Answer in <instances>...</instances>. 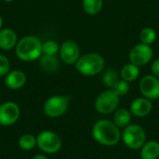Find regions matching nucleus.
<instances>
[{
	"label": "nucleus",
	"mask_w": 159,
	"mask_h": 159,
	"mask_svg": "<svg viewBox=\"0 0 159 159\" xmlns=\"http://www.w3.org/2000/svg\"><path fill=\"white\" fill-rule=\"evenodd\" d=\"M92 135L94 140L104 146H114L117 144L121 138V133L118 127L110 120L98 121L93 129Z\"/></svg>",
	"instance_id": "nucleus-1"
},
{
	"label": "nucleus",
	"mask_w": 159,
	"mask_h": 159,
	"mask_svg": "<svg viewBox=\"0 0 159 159\" xmlns=\"http://www.w3.org/2000/svg\"><path fill=\"white\" fill-rule=\"evenodd\" d=\"M42 54V43L34 35L22 37L16 45V55L23 61H34Z\"/></svg>",
	"instance_id": "nucleus-2"
},
{
	"label": "nucleus",
	"mask_w": 159,
	"mask_h": 159,
	"mask_svg": "<svg viewBox=\"0 0 159 159\" xmlns=\"http://www.w3.org/2000/svg\"><path fill=\"white\" fill-rule=\"evenodd\" d=\"M104 67L103 58L97 53H89L80 57L75 62L76 70L87 76L96 75L102 71Z\"/></svg>",
	"instance_id": "nucleus-3"
},
{
	"label": "nucleus",
	"mask_w": 159,
	"mask_h": 159,
	"mask_svg": "<svg viewBox=\"0 0 159 159\" xmlns=\"http://www.w3.org/2000/svg\"><path fill=\"white\" fill-rule=\"evenodd\" d=\"M122 138L125 144L129 148L132 150H137L142 148V146L145 143L146 134L144 129L141 126L130 124L125 128Z\"/></svg>",
	"instance_id": "nucleus-4"
},
{
	"label": "nucleus",
	"mask_w": 159,
	"mask_h": 159,
	"mask_svg": "<svg viewBox=\"0 0 159 159\" xmlns=\"http://www.w3.org/2000/svg\"><path fill=\"white\" fill-rule=\"evenodd\" d=\"M69 106V98L67 96H53L48 99L44 104V113L51 118L59 117L65 114Z\"/></svg>",
	"instance_id": "nucleus-5"
},
{
	"label": "nucleus",
	"mask_w": 159,
	"mask_h": 159,
	"mask_svg": "<svg viewBox=\"0 0 159 159\" xmlns=\"http://www.w3.org/2000/svg\"><path fill=\"white\" fill-rule=\"evenodd\" d=\"M36 145L45 153L55 154L61 149V141L56 133L45 130L38 134L36 138Z\"/></svg>",
	"instance_id": "nucleus-6"
},
{
	"label": "nucleus",
	"mask_w": 159,
	"mask_h": 159,
	"mask_svg": "<svg viewBox=\"0 0 159 159\" xmlns=\"http://www.w3.org/2000/svg\"><path fill=\"white\" fill-rule=\"evenodd\" d=\"M119 104V96L114 90H106L101 93L95 101V108L101 114L114 112Z\"/></svg>",
	"instance_id": "nucleus-7"
},
{
	"label": "nucleus",
	"mask_w": 159,
	"mask_h": 159,
	"mask_svg": "<svg viewBox=\"0 0 159 159\" xmlns=\"http://www.w3.org/2000/svg\"><path fill=\"white\" fill-rule=\"evenodd\" d=\"M153 58V49L150 45H146L143 43L136 45L129 53L130 62L137 65L143 66L148 63Z\"/></svg>",
	"instance_id": "nucleus-8"
},
{
	"label": "nucleus",
	"mask_w": 159,
	"mask_h": 159,
	"mask_svg": "<svg viewBox=\"0 0 159 159\" xmlns=\"http://www.w3.org/2000/svg\"><path fill=\"white\" fill-rule=\"evenodd\" d=\"M140 90L144 98L157 100L159 98V80L155 75H145L140 82Z\"/></svg>",
	"instance_id": "nucleus-9"
},
{
	"label": "nucleus",
	"mask_w": 159,
	"mask_h": 159,
	"mask_svg": "<svg viewBox=\"0 0 159 159\" xmlns=\"http://www.w3.org/2000/svg\"><path fill=\"white\" fill-rule=\"evenodd\" d=\"M20 116L19 106L12 102H4L0 105V125L11 126Z\"/></svg>",
	"instance_id": "nucleus-10"
},
{
	"label": "nucleus",
	"mask_w": 159,
	"mask_h": 159,
	"mask_svg": "<svg viewBox=\"0 0 159 159\" xmlns=\"http://www.w3.org/2000/svg\"><path fill=\"white\" fill-rule=\"evenodd\" d=\"M80 49L78 45L72 40L63 42L60 48V55L62 61L67 64H74L79 59Z\"/></svg>",
	"instance_id": "nucleus-11"
},
{
	"label": "nucleus",
	"mask_w": 159,
	"mask_h": 159,
	"mask_svg": "<svg viewBox=\"0 0 159 159\" xmlns=\"http://www.w3.org/2000/svg\"><path fill=\"white\" fill-rule=\"evenodd\" d=\"M153 104L146 98H139L132 102L130 105V113L137 117H144L152 111Z\"/></svg>",
	"instance_id": "nucleus-12"
},
{
	"label": "nucleus",
	"mask_w": 159,
	"mask_h": 159,
	"mask_svg": "<svg viewBox=\"0 0 159 159\" xmlns=\"http://www.w3.org/2000/svg\"><path fill=\"white\" fill-rule=\"evenodd\" d=\"M26 83L25 74L21 71L15 70L8 73L5 79L6 86L10 89H19L22 88Z\"/></svg>",
	"instance_id": "nucleus-13"
},
{
	"label": "nucleus",
	"mask_w": 159,
	"mask_h": 159,
	"mask_svg": "<svg viewBox=\"0 0 159 159\" xmlns=\"http://www.w3.org/2000/svg\"><path fill=\"white\" fill-rule=\"evenodd\" d=\"M17 45V34L9 28L0 30V48L4 50H9Z\"/></svg>",
	"instance_id": "nucleus-14"
},
{
	"label": "nucleus",
	"mask_w": 159,
	"mask_h": 159,
	"mask_svg": "<svg viewBox=\"0 0 159 159\" xmlns=\"http://www.w3.org/2000/svg\"><path fill=\"white\" fill-rule=\"evenodd\" d=\"M159 157V143L151 141L142 146L141 158L157 159Z\"/></svg>",
	"instance_id": "nucleus-15"
},
{
	"label": "nucleus",
	"mask_w": 159,
	"mask_h": 159,
	"mask_svg": "<svg viewBox=\"0 0 159 159\" xmlns=\"http://www.w3.org/2000/svg\"><path fill=\"white\" fill-rule=\"evenodd\" d=\"M130 121H131V113L129 110L125 108H120L116 111L114 116V123L118 128H126L127 126L129 125Z\"/></svg>",
	"instance_id": "nucleus-16"
},
{
	"label": "nucleus",
	"mask_w": 159,
	"mask_h": 159,
	"mask_svg": "<svg viewBox=\"0 0 159 159\" xmlns=\"http://www.w3.org/2000/svg\"><path fill=\"white\" fill-rule=\"evenodd\" d=\"M140 75V69L139 66L133 64V63H128L126 64L122 70H121V77L123 80L127 82H132L137 79V77Z\"/></svg>",
	"instance_id": "nucleus-17"
},
{
	"label": "nucleus",
	"mask_w": 159,
	"mask_h": 159,
	"mask_svg": "<svg viewBox=\"0 0 159 159\" xmlns=\"http://www.w3.org/2000/svg\"><path fill=\"white\" fill-rule=\"evenodd\" d=\"M59 65V61L55 56H48L44 55L40 58L39 66L40 68L46 73H52L54 72Z\"/></svg>",
	"instance_id": "nucleus-18"
},
{
	"label": "nucleus",
	"mask_w": 159,
	"mask_h": 159,
	"mask_svg": "<svg viewBox=\"0 0 159 159\" xmlns=\"http://www.w3.org/2000/svg\"><path fill=\"white\" fill-rule=\"evenodd\" d=\"M102 0H83L82 6L84 10L89 15L98 14L102 8Z\"/></svg>",
	"instance_id": "nucleus-19"
},
{
	"label": "nucleus",
	"mask_w": 159,
	"mask_h": 159,
	"mask_svg": "<svg viewBox=\"0 0 159 159\" xmlns=\"http://www.w3.org/2000/svg\"><path fill=\"white\" fill-rule=\"evenodd\" d=\"M36 145V138L31 134L22 135L19 140V146L22 150H32Z\"/></svg>",
	"instance_id": "nucleus-20"
},
{
	"label": "nucleus",
	"mask_w": 159,
	"mask_h": 159,
	"mask_svg": "<svg viewBox=\"0 0 159 159\" xmlns=\"http://www.w3.org/2000/svg\"><path fill=\"white\" fill-rule=\"evenodd\" d=\"M140 38L143 44L151 45L152 43L155 42L156 38H157V33L153 28L146 27L142 30V32L140 34Z\"/></svg>",
	"instance_id": "nucleus-21"
},
{
	"label": "nucleus",
	"mask_w": 159,
	"mask_h": 159,
	"mask_svg": "<svg viewBox=\"0 0 159 159\" xmlns=\"http://www.w3.org/2000/svg\"><path fill=\"white\" fill-rule=\"evenodd\" d=\"M118 75L116 71H115L114 69H109L107 70L103 76H102V81L103 84L108 87V88H114V86L116 84V82L118 81Z\"/></svg>",
	"instance_id": "nucleus-22"
},
{
	"label": "nucleus",
	"mask_w": 159,
	"mask_h": 159,
	"mask_svg": "<svg viewBox=\"0 0 159 159\" xmlns=\"http://www.w3.org/2000/svg\"><path fill=\"white\" fill-rule=\"evenodd\" d=\"M59 50L60 47L58 43L53 40H48L42 44V53H44V55L55 56L59 52Z\"/></svg>",
	"instance_id": "nucleus-23"
},
{
	"label": "nucleus",
	"mask_w": 159,
	"mask_h": 159,
	"mask_svg": "<svg viewBox=\"0 0 159 159\" xmlns=\"http://www.w3.org/2000/svg\"><path fill=\"white\" fill-rule=\"evenodd\" d=\"M114 92L118 96L126 95L129 90V84L125 80H118L113 88Z\"/></svg>",
	"instance_id": "nucleus-24"
},
{
	"label": "nucleus",
	"mask_w": 159,
	"mask_h": 159,
	"mask_svg": "<svg viewBox=\"0 0 159 159\" xmlns=\"http://www.w3.org/2000/svg\"><path fill=\"white\" fill-rule=\"evenodd\" d=\"M9 68H10V63L8 59L5 55L0 54V76H4L7 75Z\"/></svg>",
	"instance_id": "nucleus-25"
},
{
	"label": "nucleus",
	"mask_w": 159,
	"mask_h": 159,
	"mask_svg": "<svg viewBox=\"0 0 159 159\" xmlns=\"http://www.w3.org/2000/svg\"><path fill=\"white\" fill-rule=\"evenodd\" d=\"M151 70H152L153 74L155 75V76H157V77L159 78V59L156 60L153 62V64L151 66Z\"/></svg>",
	"instance_id": "nucleus-26"
},
{
	"label": "nucleus",
	"mask_w": 159,
	"mask_h": 159,
	"mask_svg": "<svg viewBox=\"0 0 159 159\" xmlns=\"http://www.w3.org/2000/svg\"><path fill=\"white\" fill-rule=\"evenodd\" d=\"M32 159H48V157H45L44 155H36V156H34Z\"/></svg>",
	"instance_id": "nucleus-27"
},
{
	"label": "nucleus",
	"mask_w": 159,
	"mask_h": 159,
	"mask_svg": "<svg viewBox=\"0 0 159 159\" xmlns=\"http://www.w3.org/2000/svg\"><path fill=\"white\" fill-rule=\"evenodd\" d=\"M2 24H3V20H2V17L0 16V30H1V27H2Z\"/></svg>",
	"instance_id": "nucleus-28"
},
{
	"label": "nucleus",
	"mask_w": 159,
	"mask_h": 159,
	"mask_svg": "<svg viewBox=\"0 0 159 159\" xmlns=\"http://www.w3.org/2000/svg\"><path fill=\"white\" fill-rule=\"evenodd\" d=\"M5 2H7V3H9V2H12V1H14V0H4Z\"/></svg>",
	"instance_id": "nucleus-29"
}]
</instances>
